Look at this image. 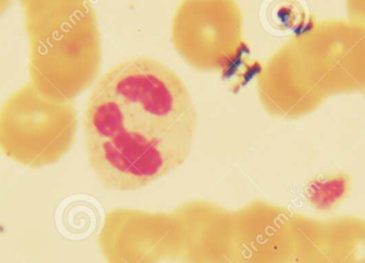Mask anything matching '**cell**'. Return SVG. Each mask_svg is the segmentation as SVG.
<instances>
[{
  "label": "cell",
  "instance_id": "1",
  "mask_svg": "<svg viewBox=\"0 0 365 263\" xmlns=\"http://www.w3.org/2000/svg\"><path fill=\"white\" fill-rule=\"evenodd\" d=\"M197 111L179 76L151 58L113 66L94 87L85 119L88 159L103 187L136 191L181 166Z\"/></svg>",
  "mask_w": 365,
  "mask_h": 263
},
{
  "label": "cell",
  "instance_id": "2",
  "mask_svg": "<svg viewBox=\"0 0 365 263\" xmlns=\"http://www.w3.org/2000/svg\"><path fill=\"white\" fill-rule=\"evenodd\" d=\"M259 87L272 112L293 119L329 96L365 91V28L346 21L311 23L270 59Z\"/></svg>",
  "mask_w": 365,
  "mask_h": 263
},
{
  "label": "cell",
  "instance_id": "3",
  "mask_svg": "<svg viewBox=\"0 0 365 263\" xmlns=\"http://www.w3.org/2000/svg\"><path fill=\"white\" fill-rule=\"evenodd\" d=\"M29 77L42 95L70 102L100 70V36L89 0H28Z\"/></svg>",
  "mask_w": 365,
  "mask_h": 263
},
{
  "label": "cell",
  "instance_id": "4",
  "mask_svg": "<svg viewBox=\"0 0 365 263\" xmlns=\"http://www.w3.org/2000/svg\"><path fill=\"white\" fill-rule=\"evenodd\" d=\"M76 127V111L70 102L46 97L30 83L2 104L0 149L21 166L44 168L68 153Z\"/></svg>",
  "mask_w": 365,
  "mask_h": 263
},
{
  "label": "cell",
  "instance_id": "5",
  "mask_svg": "<svg viewBox=\"0 0 365 263\" xmlns=\"http://www.w3.org/2000/svg\"><path fill=\"white\" fill-rule=\"evenodd\" d=\"M203 15L191 0L180 8L173 23V40L182 57L197 70H217L236 59L242 33V21L233 0H222L216 14L212 0V15L206 14L205 1L197 0Z\"/></svg>",
  "mask_w": 365,
  "mask_h": 263
},
{
  "label": "cell",
  "instance_id": "6",
  "mask_svg": "<svg viewBox=\"0 0 365 263\" xmlns=\"http://www.w3.org/2000/svg\"><path fill=\"white\" fill-rule=\"evenodd\" d=\"M298 263H365V220L299 221Z\"/></svg>",
  "mask_w": 365,
  "mask_h": 263
},
{
  "label": "cell",
  "instance_id": "7",
  "mask_svg": "<svg viewBox=\"0 0 365 263\" xmlns=\"http://www.w3.org/2000/svg\"><path fill=\"white\" fill-rule=\"evenodd\" d=\"M346 6L351 21L365 28V0H346Z\"/></svg>",
  "mask_w": 365,
  "mask_h": 263
},
{
  "label": "cell",
  "instance_id": "8",
  "mask_svg": "<svg viewBox=\"0 0 365 263\" xmlns=\"http://www.w3.org/2000/svg\"><path fill=\"white\" fill-rule=\"evenodd\" d=\"M12 4V0H0V17L8 11Z\"/></svg>",
  "mask_w": 365,
  "mask_h": 263
},
{
  "label": "cell",
  "instance_id": "9",
  "mask_svg": "<svg viewBox=\"0 0 365 263\" xmlns=\"http://www.w3.org/2000/svg\"><path fill=\"white\" fill-rule=\"evenodd\" d=\"M19 1L21 2V6H24L28 0H19Z\"/></svg>",
  "mask_w": 365,
  "mask_h": 263
}]
</instances>
